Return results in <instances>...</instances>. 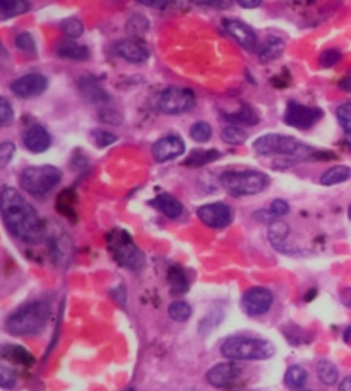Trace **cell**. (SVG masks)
<instances>
[{"label":"cell","instance_id":"cell-19","mask_svg":"<svg viewBox=\"0 0 351 391\" xmlns=\"http://www.w3.org/2000/svg\"><path fill=\"white\" fill-rule=\"evenodd\" d=\"M149 205L158 209L159 213H163L166 218H171V220H177L184 213V205L171 194H158L155 199L149 201Z\"/></svg>","mask_w":351,"mask_h":391},{"label":"cell","instance_id":"cell-24","mask_svg":"<svg viewBox=\"0 0 351 391\" xmlns=\"http://www.w3.org/2000/svg\"><path fill=\"white\" fill-rule=\"evenodd\" d=\"M72 240L67 235H61L57 239H52V258L58 266H63L69 263L70 256H72Z\"/></svg>","mask_w":351,"mask_h":391},{"label":"cell","instance_id":"cell-31","mask_svg":"<svg viewBox=\"0 0 351 391\" xmlns=\"http://www.w3.org/2000/svg\"><path fill=\"white\" fill-rule=\"evenodd\" d=\"M317 376L326 386H334L339 381V371L331 360H320L317 364Z\"/></svg>","mask_w":351,"mask_h":391},{"label":"cell","instance_id":"cell-13","mask_svg":"<svg viewBox=\"0 0 351 391\" xmlns=\"http://www.w3.org/2000/svg\"><path fill=\"white\" fill-rule=\"evenodd\" d=\"M48 88V79L43 74L31 73L17 78L10 84V91L20 98H35L43 95Z\"/></svg>","mask_w":351,"mask_h":391},{"label":"cell","instance_id":"cell-18","mask_svg":"<svg viewBox=\"0 0 351 391\" xmlns=\"http://www.w3.org/2000/svg\"><path fill=\"white\" fill-rule=\"evenodd\" d=\"M267 239L274 249L279 253H293L290 246V227L288 223L281 220H274L269 223L267 228Z\"/></svg>","mask_w":351,"mask_h":391},{"label":"cell","instance_id":"cell-53","mask_svg":"<svg viewBox=\"0 0 351 391\" xmlns=\"http://www.w3.org/2000/svg\"><path fill=\"white\" fill-rule=\"evenodd\" d=\"M339 88L345 89V91H351V76L341 79V82H339Z\"/></svg>","mask_w":351,"mask_h":391},{"label":"cell","instance_id":"cell-41","mask_svg":"<svg viewBox=\"0 0 351 391\" xmlns=\"http://www.w3.org/2000/svg\"><path fill=\"white\" fill-rule=\"evenodd\" d=\"M14 122V108L7 98L0 96V127H9Z\"/></svg>","mask_w":351,"mask_h":391},{"label":"cell","instance_id":"cell-12","mask_svg":"<svg viewBox=\"0 0 351 391\" xmlns=\"http://www.w3.org/2000/svg\"><path fill=\"white\" fill-rule=\"evenodd\" d=\"M242 369L235 360L219 362L208 371L206 381L214 388H231L240 379Z\"/></svg>","mask_w":351,"mask_h":391},{"label":"cell","instance_id":"cell-48","mask_svg":"<svg viewBox=\"0 0 351 391\" xmlns=\"http://www.w3.org/2000/svg\"><path fill=\"white\" fill-rule=\"evenodd\" d=\"M139 3H143L146 7H156V9H162V7H166L171 0H137Z\"/></svg>","mask_w":351,"mask_h":391},{"label":"cell","instance_id":"cell-3","mask_svg":"<svg viewBox=\"0 0 351 391\" xmlns=\"http://www.w3.org/2000/svg\"><path fill=\"white\" fill-rule=\"evenodd\" d=\"M254 149L257 155L260 156H283L288 160H312V158H319L324 160L326 153H320L317 149L310 148L304 145L298 139L285 136V134H266L254 141Z\"/></svg>","mask_w":351,"mask_h":391},{"label":"cell","instance_id":"cell-46","mask_svg":"<svg viewBox=\"0 0 351 391\" xmlns=\"http://www.w3.org/2000/svg\"><path fill=\"white\" fill-rule=\"evenodd\" d=\"M100 117H102V120H104V122L114 124V126H117V124L122 122L120 114H118L117 110H114V108H103V110L100 112Z\"/></svg>","mask_w":351,"mask_h":391},{"label":"cell","instance_id":"cell-42","mask_svg":"<svg viewBox=\"0 0 351 391\" xmlns=\"http://www.w3.org/2000/svg\"><path fill=\"white\" fill-rule=\"evenodd\" d=\"M16 155V145L10 141L0 142V168L7 167Z\"/></svg>","mask_w":351,"mask_h":391},{"label":"cell","instance_id":"cell-26","mask_svg":"<svg viewBox=\"0 0 351 391\" xmlns=\"http://www.w3.org/2000/svg\"><path fill=\"white\" fill-rule=\"evenodd\" d=\"M226 120H230V122H235V124H240V126H257L259 124V114L256 112V108L250 107V105H242L240 108H238L237 112H233V114H225L223 115Z\"/></svg>","mask_w":351,"mask_h":391},{"label":"cell","instance_id":"cell-49","mask_svg":"<svg viewBox=\"0 0 351 391\" xmlns=\"http://www.w3.org/2000/svg\"><path fill=\"white\" fill-rule=\"evenodd\" d=\"M237 3L244 9H257L263 3V0H237Z\"/></svg>","mask_w":351,"mask_h":391},{"label":"cell","instance_id":"cell-32","mask_svg":"<svg viewBox=\"0 0 351 391\" xmlns=\"http://www.w3.org/2000/svg\"><path fill=\"white\" fill-rule=\"evenodd\" d=\"M29 10L28 0H0V14L6 17L22 16Z\"/></svg>","mask_w":351,"mask_h":391},{"label":"cell","instance_id":"cell-21","mask_svg":"<svg viewBox=\"0 0 351 391\" xmlns=\"http://www.w3.org/2000/svg\"><path fill=\"white\" fill-rule=\"evenodd\" d=\"M166 280H168V287H170V292L173 293V295H184V293L189 292L190 278L182 266L178 265L171 266V268L168 270Z\"/></svg>","mask_w":351,"mask_h":391},{"label":"cell","instance_id":"cell-47","mask_svg":"<svg viewBox=\"0 0 351 391\" xmlns=\"http://www.w3.org/2000/svg\"><path fill=\"white\" fill-rule=\"evenodd\" d=\"M190 2L196 3V6H211L218 7V9H226L231 0H190Z\"/></svg>","mask_w":351,"mask_h":391},{"label":"cell","instance_id":"cell-1","mask_svg":"<svg viewBox=\"0 0 351 391\" xmlns=\"http://www.w3.org/2000/svg\"><path fill=\"white\" fill-rule=\"evenodd\" d=\"M0 215L7 230L26 244H38L45 237V223L35 206L14 187L0 191Z\"/></svg>","mask_w":351,"mask_h":391},{"label":"cell","instance_id":"cell-40","mask_svg":"<svg viewBox=\"0 0 351 391\" xmlns=\"http://www.w3.org/2000/svg\"><path fill=\"white\" fill-rule=\"evenodd\" d=\"M91 141L95 142L98 148H108V146H111L114 142H117V136H115L114 133H108V131L95 129L91 133Z\"/></svg>","mask_w":351,"mask_h":391},{"label":"cell","instance_id":"cell-38","mask_svg":"<svg viewBox=\"0 0 351 391\" xmlns=\"http://www.w3.org/2000/svg\"><path fill=\"white\" fill-rule=\"evenodd\" d=\"M211 136H212V127L209 126L208 122L199 120V122H196L192 127H190V138H192L196 142H208L209 139H211Z\"/></svg>","mask_w":351,"mask_h":391},{"label":"cell","instance_id":"cell-34","mask_svg":"<svg viewBox=\"0 0 351 391\" xmlns=\"http://www.w3.org/2000/svg\"><path fill=\"white\" fill-rule=\"evenodd\" d=\"M221 141L230 146L244 145V142L247 141V133L238 126H226L225 129L221 131Z\"/></svg>","mask_w":351,"mask_h":391},{"label":"cell","instance_id":"cell-11","mask_svg":"<svg viewBox=\"0 0 351 391\" xmlns=\"http://www.w3.org/2000/svg\"><path fill=\"white\" fill-rule=\"evenodd\" d=\"M197 216L209 228H226L233 221V209L225 202H209L197 209Z\"/></svg>","mask_w":351,"mask_h":391},{"label":"cell","instance_id":"cell-4","mask_svg":"<svg viewBox=\"0 0 351 391\" xmlns=\"http://www.w3.org/2000/svg\"><path fill=\"white\" fill-rule=\"evenodd\" d=\"M276 353L272 341L259 337H230L221 344V355L228 360H267Z\"/></svg>","mask_w":351,"mask_h":391},{"label":"cell","instance_id":"cell-33","mask_svg":"<svg viewBox=\"0 0 351 391\" xmlns=\"http://www.w3.org/2000/svg\"><path fill=\"white\" fill-rule=\"evenodd\" d=\"M168 316H170L173 321L177 323H185L189 321L190 316H192V307L185 302V300H175L168 307Z\"/></svg>","mask_w":351,"mask_h":391},{"label":"cell","instance_id":"cell-51","mask_svg":"<svg viewBox=\"0 0 351 391\" xmlns=\"http://www.w3.org/2000/svg\"><path fill=\"white\" fill-rule=\"evenodd\" d=\"M9 52H7V48L3 47V43L0 41V67L6 66V64H9Z\"/></svg>","mask_w":351,"mask_h":391},{"label":"cell","instance_id":"cell-16","mask_svg":"<svg viewBox=\"0 0 351 391\" xmlns=\"http://www.w3.org/2000/svg\"><path fill=\"white\" fill-rule=\"evenodd\" d=\"M223 26H225L228 35L237 41L240 47H244L245 50L249 52L257 50V43H259V40H257L256 31H254L249 24H245V22L238 20H225L223 21Z\"/></svg>","mask_w":351,"mask_h":391},{"label":"cell","instance_id":"cell-55","mask_svg":"<svg viewBox=\"0 0 351 391\" xmlns=\"http://www.w3.org/2000/svg\"><path fill=\"white\" fill-rule=\"evenodd\" d=\"M348 218L351 220V205H350V208H348Z\"/></svg>","mask_w":351,"mask_h":391},{"label":"cell","instance_id":"cell-27","mask_svg":"<svg viewBox=\"0 0 351 391\" xmlns=\"http://www.w3.org/2000/svg\"><path fill=\"white\" fill-rule=\"evenodd\" d=\"M351 179V168L346 167V165H336V167L329 168L327 172H324L320 175V186H338V184L346 182V180Z\"/></svg>","mask_w":351,"mask_h":391},{"label":"cell","instance_id":"cell-52","mask_svg":"<svg viewBox=\"0 0 351 391\" xmlns=\"http://www.w3.org/2000/svg\"><path fill=\"white\" fill-rule=\"evenodd\" d=\"M339 391H351V378H345L339 383Z\"/></svg>","mask_w":351,"mask_h":391},{"label":"cell","instance_id":"cell-17","mask_svg":"<svg viewBox=\"0 0 351 391\" xmlns=\"http://www.w3.org/2000/svg\"><path fill=\"white\" fill-rule=\"evenodd\" d=\"M22 142H24L26 149H29L31 153H45L52 146V136L43 126L35 124L29 129H26Z\"/></svg>","mask_w":351,"mask_h":391},{"label":"cell","instance_id":"cell-5","mask_svg":"<svg viewBox=\"0 0 351 391\" xmlns=\"http://www.w3.org/2000/svg\"><path fill=\"white\" fill-rule=\"evenodd\" d=\"M107 249L118 265L127 270H132V272L143 268L146 263L143 251L137 247L129 232L122 230V228H114L111 232H108Z\"/></svg>","mask_w":351,"mask_h":391},{"label":"cell","instance_id":"cell-2","mask_svg":"<svg viewBox=\"0 0 351 391\" xmlns=\"http://www.w3.org/2000/svg\"><path fill=\"white\" fill-rule=\"evenodd\" d=\"M52 309L47 300H31L17 307L6 321V332L13 337H35L47 328Z\"/></svg>","mask_w":351,"mask_h":391},{"label":"cell","instance_id":"cell-9","mask_svg":"<svg viewBox=\"0 0 351 391\" xmlns=\"http://www.w3.org/2000/svg\"><path fill=\"white\" fill-rule=\"evenodd\" d=\"M322 117L324 112L319 107H307V105L297 103V101H290L286 105L285 124L290 127H295V129L307 131L315 126Z\"/></svg>","mask_w":351,"mask_h":391},{"label":"cell","instance_id":"cell-10","mask_svg":"<svg viewBox=\"0 0 351 391\" xmlns=\"http://www.w3.org/2000/svg\"><path fill=\"white\" fill-rule=\"evenodd\" d=\"M272 302H274V295L266 287H252L242 295V309L252 318L269 313Z\"/></svg>","mask_w":351,"mask_h":391},{"label":"cell","instance_id":"cell-22","mask_svg":"<svg viewBox=\"0 0 351 391\" xmlns=\"http://www.w3.org/2000/svg\"><path fill=\"white\" fill-rule=\"evenodd\" d=\"M58 57L69 59V60H88L89 59V48L84 45L77 43L74 40H62L58 41L55 47Z\"/></svg>","mask_w":351,"mask_h":391},{"label":"cell","instance_id":"cell-45","mask_svg":"<svg viewBox=\"0 0 351 391\" xmlns=\"http://www.w3.org/2000/svg\"><path fill=\"white\" fill-rule=\"evenodd\" d=\"M341 60V52L339 50H326L320 54L319 57V64L322 67H334L336 64Z\"/></svg>","mask_w":351,"mask_h":391},{"label":"cell","instance_id":"cell-44","mask_svg":"<svg viewBox=\"0 0 351 391\" xmlns=\"http://www.w3.org/2000/svg\"><path fill=\"white\" fill-rule=\"evenodd\" d=\"M290 212V205L285 201V199H274L269 206V213H271L274 218H281L285 215H288Z\"/></svg>","mask_w":351,"mask_h":391},{"label":"cell","instance_id":"cell-20","mask_svg":"<svg viewBox=\"0 0 351 391\" xmlns=\"http://www.w3.org/2000/svg\"><path fill=\"white\" fill-rule=\"evenodd\" d=\"M0 357L7 362L17 364V366L29 367L35 364V357L31 352L26 351L21 345H13V344H3L0 345Z\"/></svg>","mask_w":351,"mask_h":391},{"label":"cell","instance_id":"cell-50","mask_svg":"<svg viewBox=\"0 0 351 391\" xmlns=\"http://www.w3.org/2000/svg\"><path fill=\"white\" fill-rule=\"evenodd\" d=\"M341 302L343 306H346L348 309H351V287L350 288H343L341 290Z\"/></svg>","mask_w":351,"mask_h":391},{"label":"cell","instance_id":"cell-8","mask_svg":"<svg viewBox=\"0 0 351 391\" xmlns=\"http://www.w3.org/2000/svg\"><path fill=\"white\" fill-rule=\"evenodd\" d=\"M156 107H158L159 112L166 115L185 114V112H190L196 107V95H194L192 89L171 86V88L163 89L159 93L158 100H156Z\"/></svg>","mask_w":351,"mask_h":391},{"label":"cell","instance_id":"cell-25","mask_svg":"<svg viewBox=\"0 0 351 391\" xmlns=\"http://www.w3.org/2000/svg\"><path fill=\"white\" fill-rule=\"evenodd\" d=\"M76 205H77V196L74 193V189H65L58 194L57 209L62 216L70 218L72 221H76L77 218Z\"/></svg>","mask_w":351,"mask_h":391},{"label":"cell","instance_id":"cell-14","mask_svg":"<svg viewBox=\"0 0 351 391\" xmlns=\"http://www.w3.org/2000/svg\"><path fill=\"white\" fill-rule=\"evenodd\" d=\"M114 50L118 57H122L130 64H143L149 59V55H151L146 41L141 38H134V36L129 40L117 41V43L114 45Z\"/></svg>","mask_w":351,"mask_h":391},{"label":"cell","instance_id":"cell-29","mask_svg":"<svg viewBox=\"0 0 351 391\" xmlns=\"http://www.w3.org/2000/svg\"><path fill=\"white\" fill-rule=\"evenodd\" d=\"M219 156H221V153L218 149H194L184 161V165H187V167H204V165L218 160Z\"/></svg>","mask_w":351,"mask_h":391},{"label":"cell","instance_id":"cell-6","mask_svg":"<svg viewBox=\"0 0 351 391\" xmlns=\"http://www.w3.org/2000/svg\"><path fill=\"white\" fill-rule=\"evenodd\" d=\"M219 182L228 191V194L235 196V198H244V196L263 193L269 186V177L257 170L225 172L219 177Z\"/></svg>","mask_w":351,"mask_h":391},{"label":"cell","instance_id":"cell-54","mask_svg":"<svg viewBox=\"0 0 351 391\" xmlns=\"http://www.w3.org/2000/svg\"><path fill=\"white\" fill-rule=\"evenodd\" d=\"M235 391H254V390H249V388H242V390H235Z\"/></svg>","mask_w":351,"mask_h":391},{"label":"cell","instance_id":"cell-28","mask_svg":"<svg viewBox=\"0 0 351 391\" xmlns=\"http://www.w3.org/2000/svg\"><path fill=\"white\" fill-rule=\"evenodd\" d=\"M283 50H285V41L281 38H266L264 43L257 48V52H259L257 55H259L260 62L266 64L269 60L278 59L283 54Z\"/></svg>","mask_w":351,"mask_h":391},{"label":"cell","instance_id":"cell-23","mask_svg":"<svg viewBox=\"0 0 351 391\" xmlns=\"http://www.w3.org/2000/svg\"><path fill=\"white\" fill-rule=\"evenodd\" d=\"M79 89L81 93H83L84 98H88L89 101H93V103H108L110 101V96L107 95V91L102 88V86L96 82V79L93 78H83L79 79Z\"/></svg>","mask_w":351,"mask_h":391},{"label":"cell","instance_id":"cell-30","mask_svg":"<svg viewBox=\"0 0 351 391\" xmlns=\"http://www.w3.org/2000/svg\"><path fill=\"white\" fill-rule=\"evenodd\" d=\"M309 379V372L305 371V367L302 366H291L285 374V385L288 386L290 390L298 391L305 386Z\"/></svg>","mask_w":351,"mask_h":391},{"label":"cell","instance_id":"cell-36","mask_svg":"<svg viewBox=\"0 0 351 391\" xmlns=\"http://www.w3.org/2000/svg\"><path fill=\"white\" fill-rule=\"evenodd\" d=\"M61 29L67 38L74 40V38H79V36L83 35L84 24L83 21L77 20V17H67V20H63L61 22Z\"/></svg>","mask_w":351,"mask_h":391},{"label":"cell","instance_id":"cell-37","mask_svg":"<svg viewBox=\"0 0 351 391\" xmlns=\"http://www.w3.org/2000/svg\"><path fill=\"white\" fill-rule=\"evenodd\" d=\"M127 33L129 35H132L134 38H139V36H143L146 31L149 29V21L146 20L144 16H132L129 21H127Z\"/></svg>","mask_w":351,"mask_h":391},{"label":"cell","instance_id":"cell-35","mask_svg":"<svg viewBox=\"0 0 351 391\" xmlns=\"http://www.w3.org/2000/svg\"><path fill=\"white\" fill-rule=\"evenodd\" d=\"M336 117H338L341 129L345 131L346 142H348V146L351 148V103L339 105L338 110H336Z\"/></svg>","mask_w":351,"mask_h":391},{"label":"cell","instance_id":"cell-39","mask_svg":"<svg viewBox=\"0 0 351 391\" xmlns=\"http://www.w3.org/2000/svg\"><path fill=\"white\" fill-rule=\"evenodd\" d=\"M17 385L16 371L10 369L6 364H0V388L2 390H14Z\"/></svg>","mask_w":351,"mask_h":391},{"label":"cell","instance_id":"cell-7","mask_svg":"<svg viewBox=\"0 0 351 391\" xmlns=\"http://www.w3.org/2000/svg\"><path fill=\"white\" fill-rule=\"evenodd\" d=\"M62 180L61 168L54 165H40V167H28L21 174V187L28 194L35 198H45L55 186Z\"/></svg>","mask_w":351,"mask_h":391},{"label":"cell","instance_id":"cell-15","mask_svg":"<svg viewBox=\"0 0 351 391\" xmlns=\"http://www.w3.org/2000/svg\"><path fill=\"white\" fill-rule=\"evenodd\" d=\"M185 153V142L180 136H165L153 145V156L159 163H165V161L175 160V158L182 156Z\"/></svg>","mask_w":351,"mask_h":391},{"label":"cell","instance_id":"cell-43","mask_svg":"<svg viewBox=\"0 0 351 391\" xmlns=\"http://www.w3.org/2000/svg\"><path fill=\"white\" fill-rule=\"evenodd\" d=\"M16 47L22 52H36V41L29 33H21L16 36Z\"/></svg>","mask_w":351,"mask_h":391}]
</instances>
